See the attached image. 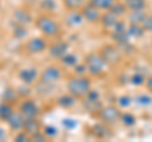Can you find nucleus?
<instances>
[{
    "instance_id": "7c9ffc66",
    "label": "nucleus",
    "mask_w": 152,
    "mask_h": 142,
    "mask_svg": "<svg viewBox=\"0 0 152 142\" xmlns=\"http://www.w3.org/2000/svg\"><path fill=\"white\" fill-rule=\"evenodd\" d=\"M32 85H27V84H20V85H18V86H15L17 89V93H18V95L19 98H20V100L22 99H26V98H31L32 95Z\"/></svg>"
},
{
    "instance_id": "6e6552de",
    "label": "nucleus",
    "mask_w": 152,
    "mask_h": 142,
    "mask_svg": "<svg viewBox=\"0 0 152 142\" xmlns=\"http://www.w3.org/2000/svg\"><path fill=\"white\" fill-rule=\"evenodd\" d=\"M121 113H122L121 108L117 107V105H107V107L103 105V108L99 111L96 117L99 118V121H102V122L110 126V124H114L115 122L119 121Z\"/></svg>"
},
{
    "instance_id": "72a5a7b5",
    "label": "nucleus",
    "mask_w": 152,
    "mask_h": 142,
    "mask_svg": "<svg viewBox=\"0 0 152 142\" xmlns=\"http://www.w3.org/2000/svg\"><path fill=\"white\" fill-rule=\"evenodd\" d=\"M145 17H146V14L143 10H131L128 13V22L129 23H138L140 24Z\"/></svg>"
},
{
    "instance_id": "f03ea898",
    "label": "nucleus",
    "mask_w": 152,
    "mask_h": 142,
    "mask_svg": "<svg viewBox=\"0 0 152 142\" xmlns=\"http://www.w3.org/2000/svg\"><path fill=\"white\" fill-rule=\"evenodd\" d=\"M91 89V79L86 75H75L66 81V90L77 99L84 98Z\"/></svg>"
},
{
    "instance_id": "c9c22d12",
    "label": "nucleus",
    "mask_w": 152,
    "mask_h": 142,
    "mask_svg": "<svg viewBox=\"0 0 152 142\" xmlns=\"http://www.w3.org/2000/svg\"><path fill=\"white\" fill-rule=\"evenodd\" d=\"M129 81H131V84L136 85V86H140V85H143L146 83V78H145L143 74L136 72V74H133L132 76L129 78Z\"/></svg>"
},
{
    "instance_id": "bb28decb",
    "label": "nucleus",
    "mask_w": 152,
    "mask_h": 142,
    "mask_svg": "<svg viewBox=\"0 0 152 142\" xmlns=\"http://www.w3.org/2000/svg\"><path fill=\"white\" fill-rule=\"evenodd\" d=\"M145 32L146 31L138 23H129V26H128V33L131 37H134V38H141L145 34Z\"/></svg>"
},
{
    "instance_id": "ea45409f",
    "label": "nucleus",
    "mask_w": 152,
    "mask_h": 142,
    "mask_svg": "<svg viewBox=\"0 0 152 142\" xmlns=\"http://www.w3.org/2000/svg\"><path fill=\"white\" fill-rule=\"evenodd\" d=\"M72 70H74L75 75H86L88 74V67H86V65H85V62H79L76 66H74Z\"/></svg>"
},
{
    "instance_id": "412c9836",
    "label": "nucleus",
    "mask_w": 152,
    "mask_h": 142,
    "mask_svg": "<svg viewBox=\"0 0 152 142\" xmlns=\"http://www.w3.org/2000/svg\"><path fill=\"white\" fill-rule=\"evenodd\" d=\"M118 22H119V17H117L115 14H113L112 12L105 10V13L102 14L100 22L99 23H102V26L104 28H110V29H113V27L115 26Z\"/></svg>"
},
{
    "instance_id": "393cba45",
    "label": "nucleus",
    "mask_w": 152,
    "mask_h": 142,
    "mask_svg": "<svg viewBox=\"0 0 152 142\" xmlns=\"http://www.w3.org/2000/svg\"><path fill=\"white\" fill-rule=\"evenodd\" d=\"M56 84H47L43 81H38L36 83V91L41 95H50V94L53 93Z\"/></svg>"
},
{
    "instance_id": "6ab92c4d",
    "label": "nucleus",
    "mask_w": 152,
    "mask_h": 142,
    "mask_svg": "<svg viewBox=\"0 0 152 142\" xmlns=\"http://www.w3.org/2000/svg\"><path fill=\"white\" fill-rule=\"evenodd\" d=\"M12 36L13 38H15L18 41H26L28 38V34H29V31H28L27 26L23 24H18V23L12 22Z\"/></svg>"
},
{
    "instance_id": "c03bdc74",
    "label": "nucleus",
    "mask_w": 152,
    "mask_h": 142,
    "mask_svg": "<svg viewBox=\"0 0 152 142\" xmlns=\"http://www.w3.org/2000/svg\"><path fill=\"white\" fill-rule=\"evenodd\" d=\"M8 138V133H7V130L0 127V141H7Z\"/></svg>"
},
{
    "instance_id": "9d476101",
    "label": "nucleus",
    "mask_w": 152,
    "mask_h": 142,
    "mask_svg": "<svg viewBox=\"0 0 152 142\" xmlns=\"http://www.w3.org/2000/svg\"><path fill=\"white\" fill-rule=\"evenodd\" d=\"M70 45L67 41L60 40L58 37L55 38V41H52L48 45V48H47V52H48V56L55 60H60L65 53L69 52Z\"/></svg>"
},
{
    "instance_id": "f3484780",
    "label": "nucleus",
    "mask_w": 152,
    "mask_h": 142,
    "mask_svg": "<svg viewBox=\"0 0 152 142\" xmlns=\"http://www.w3.org/2000/svg\"><path fill=\"white\" fill-rule=\"evenodd\" d=\"M91 133L96 137V138H109L110 137V130H109V124L104 122H98V123H94L91 126Z\"/></svg>"
},
{
    "instance_id": "dca6fc26",
    "label": "nucleus",
    "mask_w": 152,
    "mask_h": 142,
    "mask_svg": "<svg viewBox=\"0 0 152 142\" xmlns=\"http://www.w3.org/2000/svg\"><path fill=\"white\" fill-rule=\"evenodd\" d=\"M77 100L79 99L75 95H72V94H70L67 91V93H64L56 98V105L62 108V109H71V108H74L76 105Z\"/></svg>"
},
{
    "instance_id": "2f4dec72",
    "label": "nucleus",
    "mask_w": 152,
    "mask_h": 142,
    "mask_svg": "<svg viewBox=\"0 0 152 142\" xmlns=\"http://www.w3.org/2000/svg\"><path fill=\"white\" fill-rule=\"evenodd\" d=\"M42 132L46 135V137L48 140L56 138V137L60 135L58 128H57L56 126H53V124H46V126H43V127H42Z\"/></svg>"
},
{
    "instance_id": "4be33fe9",
    "label": "nucleus",
    "mask_w": 152,
    "mask_h": 142,
    "mask_svg": "<svg viewBox=\"0 0 152 142\" xmlns=\"http://www.w3.org/2000/svg\"><path fill=\"white\" fill-rule=\"evenodd\" d=\"M14 111H15V108H14L13 104L4 102V100H0V122L5 123L9 119V117L13 114Z\"/></svg>"
},
{
    "instance_id": "a18cd8bd",
    "label": "nucleus",
    "mask_w": 152,
    "mask_h": 142,
    "mask_svg": "<svg viewBox=\"0 0 152 142\" xmlns=\"http://www.w3.org/2000/svg\"><path fill=\"white\" fill-rule=\"evenodd\" d=\"M0 29H1V27H0Z\"/></svg>"
},
{
    "instance_id": "37998d69",
    "label": "nucleus",
    "mask_w": 152,
    "mask_h": 142,
    "mask_svg": "<svg viewBox=\"0 0 152 142\" xmlns=\"http://www.w3.org/2000/svg\"><path fill=\"white\" fill-rule=\"evenodd\" d=\"M145 85H146L147 90H148L150 93H152V75L146 79V83H145Z\"/></svg>"
},
{
    "instance_id": "f8f14e48",
    "label": "nucleus",
    "mask_w": 152,
    "mask_h": 142,
    "mask_svg": "<svg viewBox=\"0 0 152 142\" xmlns=\"http://www.w3.org/2000/svg\"><path fill=\"white\" fill-rule=\"evenodd\" d=\"M99 52H100V55L103 56V59L105 60L108 66H115L117 64H119V61L122 60L121 50L115 46L107 45V46H104Z\"/></svg>"
},
{
    "instance_id": "1a4fd4ad",
    "label": "nucleus",
    "mask_w": 152,
    "mask_h": 142,
    "mask_svg": "<svg viewBox=\"0 0 152 142\" xmlns=\"http://www.w3.org/2000/svg\"><path fill=\"white\" fill-rule=\"evenodd\" d=\"M39 74L41 71L36 66H24V67L19 69V71L17 72V78L23 84L34 85L39 79Z\"/></svg>"
},
{
    "instance_id": "a211bd4d",
    "label": "nucleus",
    "mask_w": 152,
    "mask_h": 142,
    "mask_svg": "<svg viewBox=\"0 0 152 142\" xmlns=\"http://www.w3.org/2000/svg\"><path fill=\"white\" fill-rule=\"evenodd\" d=\"M0 100L8 102V103L13 104V105H17V104L20 102V98H19L15 88L14 86H7L3 90L1 95H0Z\"/></svg>"
},
{
    "instance_id": "7ed1b4c3",
    "label": "nucleus",
    "mask_w": 152,
    "mask_h": 142,
    "mask_svg": "<svg viewBox=\"0 0 152 142\" xmlns=\"http://www.w3.org/2000/svg\"><path fill=\"white\" fill-rule=\"evenodd\" d=\"M84 62L88 67V74L94 78L102 76L108 67V64L105 62V60L103 59L100 52H96V51L89 52V53L85 56Z\"/></svg>"
},
{
    "instance_id": "ddd939ff",
    "label": "nucleus",
    "mask_w": 152,
    "mask_h": 142,
    "mask_svg": "<svg viewBox=\"0 0 152 142\" xmlns=\"http://www.w3.org/2000/svg\"><path fill=\"white\" fill-rule=\"evenodd\" d=\"M64 22L66 27L69 28H76V27H80L85 22L84 19V15L81 10H66L65 15H64Z\"/></svg>"
},
{
    "instance_id": "39448f33",
    "label": "nucleus",
    "mask_w": 152,
    "mask_h": 142,
    "mask_svg": "<svg viewBox=\"0 0 152 142\" xmlns=\"http://www.w3.org/2000/svg\"><path fill=\"white\" fill-rule=\"evenodd\" d=\"M48 41H47V37H42V36H36V37H31L28 38L24 43V51L28 55L32 56H37L41 55L43 52L47 51L48 48Z\"/></svg>"
},
{
    "instance_id": "a19ab883",
    "label": "nucleus",
    "mask_w": 152,
    "mask_h": 142,
    "mask_svg": "<svg viewBox=\"0 0 152 142\" xmlns=\"http://www.w3.org/2000/svg\"><path fill=\"white\" fill-rule=\"evenodd\" d=\"M140 24L142 26V28H143L146 32H152V15L151 17L146 15L143 19H142V22L140 23Z\"/></svg>"
},
{
    "instance_id": "a878e982",
    "label": "nucleus",
    "mask_w": 152,
    "mask_h": 142,
    "mask_svg": "<svg viewBox=\"0 0 152 142\" xmlns=\"http://www.w3.org/2000/svg\"><path fill=\"white\" fill-rule=\"evenodd\" d=\"M109 12H112L113 14H115L117 17H123V15H126V13H127V7H126V4H124V1H118V0H115L113 4H112V7L108 9Z\"/></svg>"
},
{
    "instance_id": "c756f323",
    "label": "nucleus",
    "mask_w": 152,
    "mask_h": 142,
    "mask_svg": "<svg viewBox=\"0 0 152 142\" xmlns=\"http://www.w3.org/2000/svg\"><path fill=\"white\" fill-rule=\"evenodd\" d=\"M66 10H79L85 5V0H62Z\"/></svg>"
},
{
    "instance_id": "cd10ccee",
    "label": "nucleus",
    "mask_w": 152,
    "mask_h": 142,
    "mask_svg": "<svg viewBox=\"0 0 152 142\" xmlns=\"http://www.w3.org/2000/svg\"><path fill=\"white\" fill-rule=\"evenodd\" d=\"M128 10H143L146 8V0H124Z\"/></svg>"
},
{
    "instance_id": "473e14b6",
    "label": "nucleus",
    "mask_w": 152,
    "mask_h": 142,
    "mask_svg": "<svg viewBox=\"0 0 152 142\" xmlns=\"http://www.w3.org/2000/svg\"><path fill=\"white\" fill-rule=\"evenodd\" d=\"M115 0H89V3L98 8L99 10H108Z\"/></svg>"
},
{
    "instance_id": "e433bc0d",
    "label": "nucleus",
    "mask_w": 152,
    "mask_h": 142,
    "mask_svg": "<svg viewBox=\"0 0 152 142\" xmlns=\"http://www.w3.org/2000/svg\"><path fill=\"white\" fill-rule=\"evenodd\" d=\"M131 103H132V98L129 95H121L117 99V104L121 109H126V108H128L131 105Z\"/></svg>"
},
{
    "instance_id": "c85d7f7f",
    "label": "nucleus",
    "mask_w": 152,
    "mask_h": 142,
    "mask_svg": "<svg viewBox=\"0 0 152 142\" xmlns=\"http://www.w3.org/2000/svg\"><path fill=\"white\" fill-rule=\"evenodd\" d=\"M119 121L122 122V124L124 127H133L137 122V118L134 117V114H132V113L124 112V113H121Z\"/></svg>"
},
{
    "instance_id": "58836bf2",
    "label": "nucleus",
    "mask_w": 152,
    "mask_h": 142,
    "mask_svg": "<svg viewBox=\"0 0 152 142\" xmlns=\"http://www.w3.org/2000/svg\"><path fill=\"white\" fill-rule=\"evenodd\" d=\"M14 141L15 142H29L31 141V135L27 133L24 130L18 131L15 136H14Z\"/></svg>"
},
{
    "instance_id": "4468645a",
    "label": "nucleus",
    "mask_w": 152,
    "mask_h": 142,
    "mask_svg": "<svg viewBox=\"0 0 152 142\" xmlns=\"http://www.w3.org/2000/svg\"><path fill=\"white\" fill-rule=\"evenodd\" d=\"M80 10L83 13L85 22L90 23V24H95V23L100 22V17H102L100 10H99L98 8H95L94 5H91L90 3H88L86 5H84Z\"/></svg>"
},
{
    "instance_id": "423d86ee",
    "label": "nucleus",
    "mask_w": 152,
    "mask_h": 142,
    "mask_svg": "<svg viewBox=\"0 0 152 142\" xmlns=\"http://www.w3.org/2000/svg\"><path fill=\"white\" fill-rule=\"evenodd\" d=\"M64 76L62 69L57 65H48L41 70L39 74V81H43L47 84H57Z\"/></svg>"
},
{
    "instance_id": "4c0bfd02",
    "label": "nucleus",
    "mask_w": 152,
    "mask_h": 142,
    "mask_svg": "<svg viewBox=\"0 0 152 142\" xmlns=\"http://www.w3.org/2000/svg\"><path fill=\"white\" fill-rule=\"evenodd\" d=\"M136 103L142 107H147L152 103V98L150 95H147V94H140V95L136 97Z\"/></svg>"
},
{
    "instance_id": "b1692460",
    "label": "nucleus",
    "mask_w": 152,
    "mask_h": 142,
    "mask_svg": "<svg viewBox=\"0 0 152 142\" xmlns=\"http://www.w3.org/2000/svg\"><path fill=\"white\" fill-rule=\"evenodd\" d=\"M38 7H39L42 12L47 14H53L57 10V8H58L56 0H39Z\"/></svg>"
},
{
    "instance_id": "aec40b11",
    "label": "nucleus",
    "mask_w": 152,
    "mask_h": 142,
    "mask_svg": "<svg viewBox=\"0 0 152 142\" xmlns=\"http://www.w3.org/2000/svg\"><path fill=\"white\" fill-rule=\"evenodd\" d=\"M42 127L43 124L41 123L39 121V117H36V118H26V122H24V126H23V130H24L27 133L33 135L38 131H42Z\"/></svg>"
},
{
    "instance_id": "0eeeda50",
    "label": "nucleus",
    "mask_w": 152,
    "mask_h": 142,
    "mask_svg": "<svg viewBox=\"0 0 152 142\" xmlns=\"http://www.w3.org/2000/svg\"><path fill=\"white\" fill-rule=\"evenodd\" d=\"M17 109L26 118H36V117H39V114H41L39 105H38V103L32 98L22 99V100L18 103Z\"/></svg>"
},
{
    "instance_id": "2eb2a0df",
    "label": "nucleus",
    "mask_w": 152,
    "mask_h": 142,
    "mask_svg": "<svg viewBox=\"0 0 152 142\" xmlns=\"http://www.w3.org/2000/svg\"><path fill=\"white\" fill-rule=\"evenodd\" d=\"M24 122H26V117L22 114L20 112L18 109H15L13 112V114L9 117V119L5 122L8 128L10 131H14V132H18L23 130V126H24Z\"/></svg>"
},
{
    "instance_id": "5701e85b",
    "label": "nucleus",
    "mask_w": 152,
    "mask_h": 142,
    "mask_svg": "<svg viewBox=\"0 0 152 142\" xmlns=\"http://www.w3.org/2000/svg\"><path fill=\"white\" fill-rule=\"evenodd\" d=\"M58 61H60V64L62 65L64 67H71V69L80 62L79 56L76 53H74V52H70V51L67 52V53H65Z\"/></svg>"
},
{
    "instance_id": "f704fd0d",
    "label": "nucleus",
    "mask_w": 152,
    "mask_h": 142,
    "mask_svg": "<svg viewBox=\"0 0 152 142\" xmlns=\"http://www.w3.org/2000/svg\"><path fill=\"white\" fill-rule=\"evenodd\" d=\"M61 124H62V127H64L65 130L74 131L75 128H77L79 122H77V119H75V118L65 117V118H62V121H61Z\"/></svg>"
},
{
    "instance_id": "f257e3e1",
    "label": "nucleus",
    "mask_w": 152,
    "mask_h": 142,
    "mask_svg": "<svg viewBox=\"0 0 152 142\" xmlns=\"http://www.w3.org/2000/svg\"><path fill=\"white\" fill-rule=\"evenodd\" d=\"M34 26L47 38H57L62 33V28H61L60 23L51 14L47 13H42L36 18Z\"/></svg>"
},
{
    "instance_id": "9b49d317",
    "label": "nucleus",
    "mask_w": 152,
    "mask_h": 142,
    "mask_svg": "<svg viewBox=\"0 0 152 142\" xmlns=\"http://www.w3.org/2000/svg\"><path fill=\"white\" fill-rule=\"evenodd\" d=\"M10 19L14 23H18V24H23V26H31L34 24V19L33 18L32 13L26 8H14L10 14Z\"/></svg>"
},
{
    "instance_id": "79ce46f5",
    "label": "nucleus",
    "mask_w": 152,
    "mask_h": 142,
    "mask_svg": "<svg viewBox=\"0 0 152 142\" xmlns=\"http://www.w3.org/2000/svg\"><path fill=\"white\" fill-rule=\"evenodd\" d=\"M48 138L46 137V135L43 133L42 131H38L36 133L31 135V141H37V142H43V141H47Z\"/></svg>"
},
{
    "instance_id": "20e7f679",
    "label": "nucleus",
    "mask_w": 152,
    "mask_h": 142,
    "mask_svg": "<svg viewBox=\"0 0 152 142\" xmlns=\"http://www.w3.org/2000/svg\"><path fill=\"white\" fill-rule=\"evenodd\" d=\"M81 103L84 109L88 113H90V114L96 116L99 111L103 108V103L100 100V93L95 90V89H90L86 95L81 98Z\"/></svg>"
}]
</instances>
